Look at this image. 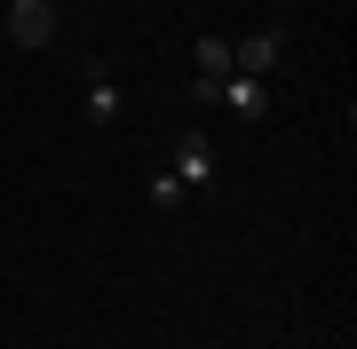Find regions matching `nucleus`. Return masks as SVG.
Wrapping results in <instances>:
<instances>
[{"label": "nucleus", "mask_w": 357, "mask_h": 349, "mask_svg": "<svg viewBox=\"0 0 357 349\" xmlns=\"http://www.w3.org/2000/svg\"><path fill=\"white\" fill-rule=\"evenodd\" d=\"M119 111H128V95H119V79L88 56V127H119Z\"/></svg>", "instance_id": "20e7f679"}, {"label": "nucleus", "mask_w": 357, "mask_h": 349, "mask_svg": "<svg viewBox=\"0 0 357 349\" xmlns=\"http://www.w3.org/2000/svg\"><path fill=\"white\" fill-rule=\"evenodd\" d=\"M8 40L16 48H56V0H8Z\"/></svg>", "instance_id": "f257e3e1"}, {"label": "nucleus", "mask_w": 357, "mask_h": 349, "mask_svg": "<svg viewBox=\"0 0 357 349\" xmlns=\"http://www.w3.org/2000/svg\"><path fill=\"white\" fill-rule=\"evenodd\" d=\"M278 48H286L278 32H246V40H230V64L255 72V79H270V72H278Z\"/></svg>", "instance_id": "39448f33"}, {"label": "nucleus", "mask_w": 357, "mask_h": 349, "mask_svg": "<svg viewBox=\"0 0 357 349\" xmlns=\"http://www.w3.org/2000/svg\"><path fill=\"white\" fill-rule=\"evenodd\" d=\"M183 199H191V191H183V183H175V175H167V167H159V175H151V207H159V215H175V207H183Z\"/></svg>", "instance_id": "0eeeda50"}, {"label": "nucleus", "mask_w": 357, "mask_h": 349, "mask_svg": "<svg viewBox=\"0 0 357 349\" xmlns=\"http://www.w3.org/2000/svg\"><path fill=\"white\" fill-rule=\"evenodd\" d=\"M215 104H222L230 119H262V111H270V79L230 72V79H215Z\"/></svg>", "instance_id": "7ed1b4c3"}, {"label": "nucleus", "mask_w": 357, "mask_h": 349, "mask_svg": "<svg viewBox=\"0 0 357 349\" xmlns=\"http://www.w3.org/2000/svg\"><path fill=\"white\" fill-rule=\"evenodd\" d=\"M167 175H175L183 191H206V183H215V143H206L199 127H183V135H175V167H167Z\"/></svg>", "instance_id": "f03ea898"}, {"label": "nucleus", "mask_w": 357, "mask_h": 349, "mask_svg": "<svg viewBox=\"0 0 357 349\" xmlns=\"http://www.w3.org/2000/svg\"><path fill=\"white\" fill-rule=\"evenodd\" d=\"M191 56H199V79H230V72H238V64H230V40H215V32H206Z\"/></svg>", "instance_id": "423d86ee"}]
</instances>
